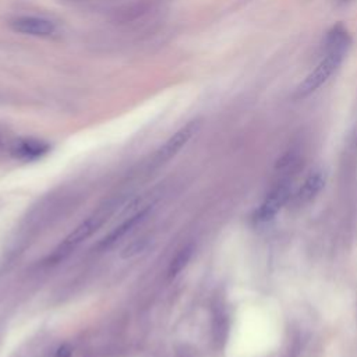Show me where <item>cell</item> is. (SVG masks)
Returning a JSON list of instances; mask_svg holds the SVG:
<instances>
[{
    "label": "cell",
    "instance_id": "cell-1",
    "mask_svg": "<svg viewBox=\"0 0 357 357\" xmlns=\"http://www.w3.org/2000/svg\"><path fill=\"white\" fill-rule=\"evenodd\" d=\"M350 38L342 26H336L326 38V55L317 65V68L304 79V81L297 87L296 97L304 98L315 93L321 86H324L329 77L339 69L349 49Z\"/></svg>",
    "mask_w": 357,
    "mask_h": 357
},
{
    "label": "cell",
    "instance_id": "cell-2",
    "mask_svg": "<svg viewBox=\"0 0 357 357\" xmlns=\"http://www.w3.org/2000/svg\"><path fill=\"white\" fill-rule=\"evenodd\" d=\"M122 203V198H115L112 201H108L106 205L101 207L95 214L88 216L86 221H83L58 247L56 250L49 255L47 260L48 264H58L62 260H65L68 255H70L83 241L90 239L115 212V209Z\"/></svg>",
    "mask_w": 357,
    "mask_h": 357
},
{
    "label": "cell",
    "instance_id": "cell-3",
    "mask_svg": "<svg viewBox=\"0 0 357 357\" xmlns=\"http://www.w3.org/2000/svg\"><path fill=\"white\" fill-rule=\"evenodd\" d=\"M165 2L166 0H133V2L118 8L112 15V20L119 26L136 24L148 16L158 13Z\"/></svg>",
    "mask_w": 357,
    "mask_h": 357
},
{
    "label": "cell",
    "instance_id": "cell-4",
    "mask_svg": "<svg viewBox=\"0 0 357 357\" xmlns=\"http://www.w3.org/2000/svg\"><path fill=\"white\" fill-rule=\"evenodd\" d=\"M200 127H201V122L197 119V120L189 122L186 126L179 129L158 150V152L155 154V158H154V165L159 166V165H164V164L169 162L172 158H175L183 150V147H186L189 144V141L197 134Z\"/></svg>",
    "mask_w": 357,
    "mask_h": 357
},
{
    "label": "cell",
    "instance_id": "cell-5",
    "mask_svg": "<svg viewBox=\"0 0 357 357\" xmlns=\"http://www.w3.org/2000/svg\"><path fill=\"white\" fill-rule=\"evenodd\" d=\"M290 197V182L283 180L278 183L272 191L267 196L264 203L261 204L260 209L257 211V221L260 222H268L271 221L279 211L280 208L286 204V201Z\"/></svg>",
    "mask_w": 357,
    "mask_h": 357
},
{
    "label": "cell",
    "instance_id": "cell-6",
    "mask_svg": "<svg viewBox=\"0 0 357 357\" xmlns=\"http://www.w3.org/2000/svg\"><path fill=\"white\" fill-rule=\"evenodd\" d=\"M10 27L19 34L31 37H49L56 31L54 22L35 16H19L10 22Z\"/></svg>",
    "mask_w": 357,
    "mask_h": 357
},
{
    "label": "cell",
    "instance_id": "cell-7",
    "mask_svg": "<svg viewBox=\"0 0 357 357\" xmlns=\"http://www.w3.org/2000/svg\"><path fill=\"white\" fill-rule=\"evenodd\" d=\"M51 147L48 143L37 138H20L13 143L10 154L16 159L22 161H35L42 158L49 152Z\"/></svg>",
    "mask_w": 357,
    "mask_h": 357
},
{
    "label": "cell",
    "instance_id": "cell-8",
    "mask_svg": "<svg viewBox=\"0 0 357 357\" xmlns=\"http://www.w3.org/2000/svg\"><path fill=\"white\" fill-rule=\"evenodd\" d=\"M150 211H151V208L148 207V208H145V209L138 211V212L134 214L133 216L127 218L122 225H119V226L115 228L112 232H109V233L98 243V248H100V250H106V248L112 247L113 244H116L118 240H120L122 237H125L133 228H136L140 222H143V221L147 218V215L150 214Z\"/></svg>",
    "mask_w": 357,
    "mask_h": 357
},
{
    "label": "cell",
    "instance_id": "cell-9",
    "mask_svg": "<svg viewBox=\"0 0 357 357\" xmlns=\"http://www.w3.org/2000/svg\"><path fill=\"white\" fill-rule=\"evenodd\" d=\"M325 184V175L322 170H314L310 173V176L304 180L303 186L294 196V204L297 207H303L308 203H311L317 194L322 190Z\"/></svg>",
    "mask_w": 357,
    "mask_h": 357
},
{
    "label": "cell",
    "instance_id": "cell-10",
    "mask_svg": "<svg viewBox=\"0 0 357 357\" xmlns=\"http://www.w3.org/2000/svg\"><path fill=\"white\" fill-rule=\"evenodd\" d=\"M191 254H193V248L191 247H186L183 248L177 255L176 258L172 261L170 267H169V278H176L183 269L184 267L187 265V262L190 261L191 258Z\"/></svg>",
    "mask_w": 357,
    "mask_h": 357
},
{
    "label": "cell",
    "instance_id": "cell-11",
    "mask_svg": "<svg viewBox=\"0 0 357 357\" xmlns=\"http://www.w3.org/2000/svg\"><path fill=\"white\" fill-rule=\"evenodd\" d=\"M147 246H148V240H147V239H138V240L133 241L130 246H127V247L123 250L122 258H125V260L132 258V257L140 254L141 251H144V250L147 248Z\"/></svg>",
    "mask_w": 357,
    "mask_h": 357
},
{
    "label": "cell",
    "instance_id": "cell-12",
    "mask_svg": "<svg viewBox=\"0 0 357 357\" xmlns=\"http://www.w3.org/2000/svg\"><path fill=\"white\" fill-rule=\"evenodd\" d=\"M72 356H73V347L68 343L62 344L55 353V357H72Z\"/></svg>",
    "mask_w": 357,
    "mask_h": 357
},
{
    "label": "cell",
    "instance_id": "cell-13",
    "mask_svg": "<svg viewBox=\"0 0 357 357\" xmlns=\"http://www.w3.org/2000/svg\"><path fill=\"white\" fill-rule=\"evenodd\" d=\"M0 141H2V138H0Z\"/></svg>",
    "mask_w": 357,
    "mask_h": 357
}]
</instances>
